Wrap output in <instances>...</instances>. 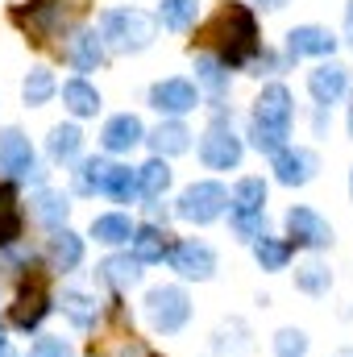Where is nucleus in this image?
Masks as SVG:
<instances>
[{"label":"nucleus","mask_w":353,"mask_h":357,"mask_svg":"<svg viewBox=\"0 0 353 357\" xmlns=\"http://www.w3.org/2000/svg\"><path fill=\"white\" fill-rule=\"evenodd\" d=\"M200 46H208L216 54V63L241 67L254 59L258 50V21L246 4H225L204 29H200Z\"/></svg>","instance_id":"obj_1"},{"label":"nucleus","mask_w":353,"mask_h":357,"mask_svg":"<svg viewBox=\"0 0 353 357\" xmlns=\"http://www.w3.org/2000/svg\"><path fill=\"white\" fill-rule=\"evenodd\" d=\"M287 129H291V91L283 84H270L254 108V146L266 154H278Z\"/></svg>","instance_id":"obj_2"},{"label":"nucleus","mask_w":353,"mask_h":357,"mask_svg":"<svg viewBox=\"0 0 353 357\" xmlns=\"http://www.w3.org/2000/svg\"><path fill=\"white\" fill-rule=\"evenodd\" d=\"M104 38L117 50H146L154 42V21L137 8H117L104 17Z\"/></svg>","instance_id":"obj_3"},{"label":"nucleus","mask_w":353,"mask_h":357,"mask_svg":"<svg viewBox=\"0 0 353 357\" xmlns=\"http://www.w3.org/2000/svg\"><path fill=\"white\" fill-rule=\"evenodd\" d=\"M146 312H150V324L158 333H179L187 324V316H191V299L179 287H158V291H150Z\"/></svg>","instance_id":"obj_4"},{"label":"nucleus","mask_w":353,"mask_h":357,"mask_svg":"<svg viewBox=\"0 0 353 357\" xmlns=\"http://www.w3.org/2000/svg\"><path fill=\"white\" fill-rule=\"evenodd\" d=\"M229 204V191L220 183H191L183 195H179V216L183 220H195V225H208L225 212Z\"/></svg>","instance_id":"obj_5"},{"label":"nucleus","mask_w":353,"mask_h":357,"mask_svg":"<svg viewBox=\"0 0 353 357\" xmlns=\"http://www.w3.org/2000/svg\"><path fill=\"white\" fill-rule=\"evenodd\" d=\"M200 158H204L212 171H229V167H237V162H241V137H237L225 121H216V125L204 133Z\"/></svg>","instance_id":"obj_6"},{"label":"nucleus","mask_w":353,"mask_h":357,"mask_svg":"<svg viewBox=\"0 0 353 357\" xmlns=\"http://www.w3.org/2000/svg\"><path fill=\"white\" fill-rule=\"evenodd\" d=\"M67 4H71V0H33L29 13H17V25H25L33 42H46V38L67 21Z\"/></svg>","instance_id":"obj_7"},{"label":"nucleus","mask_w":353,"mask_h":357,"mask_svg":"<svg viewBox=\"0 0 353 357\" xmlns=\"http://www.w3.org/2000/svg\"><path fill=\"white\" fill-rule=\"evenodd\" d=\"M46 312H50V303H46V278H38V274H33V278L17 291V303H13V324H17V328H38Z\"/></svg>","instance_id":"obj_8"},{"label":"nucleus","mask_w":353,"mask_h":357,"mask_svg":"<svg viewBox=\"0 0 353 357\" xmlns=\"http://www.w3.org/2000/svg\"><path fill=\"white\" fill-rule=\"evenodd\" d=\"M287 233L295 237V245H308V250H324L333 241V229L312 208H291L287 212Z\"/></svg>","instance_id":"obj_9"},{"label":"nucleus","mask_w":353,"mask_h":357,"mask_svg":"<svg viewBox=\"0 0 353 357\" xmlns=\"http://www.w3.org/2000/svg\"><path fill=\"white\" fill-rule=\"evenodd\" d=\"M0 171L8 178H21L33 171V150L21 129H0Z\"/></svg>","instance_id":"obj_10"},{"label":"nucleus","mask_w":353,"mask_h":357,"mask_svg":"<svg viewBox=\"0 0 353 357\" xmlns=\"http://www.w3.org/2000/svg\"><path fill=\"white\" fill-rule=\"evenodd\" d=\"M195 100H200V91H195V84H187V79H163V84H154V91H150V104L158 112H167V116L191 112Z\"/></svg>","instance_id":"obj_11"},{"label":"nucleus","mask_w":353,"mask_h":357,"mask_svg":"<svg viewBox=\"0 0 353 357\" xmlns=\"http://www.w3.org/2000/svg\"><path fill=\"white\" fill-rule=\"evenodd\" d=\"M171 266H175L183 278H212L216 254H212L204 241H183V245L171 250Z\"/></svg>","instance_id":"obj_12"},{"label":"nucleus","mask_w":353,"mask_h":357,"mask_svg":"<svg viewBox=\"0 0 353 357\" xmlns=\"http://www.w3.org/2000/svg\"><path fill=\"white\" fill-rule=\"evenodd\" d=\"M274 175L278 183H287V187H303L308 178L316 175V154L312 150H278L274 154Z\"/></svg>","instance_id":"obj_13"},{"label":"nucleus","mask_w":353,"mask_h":357,"mask_svg":"<svg viewBox=\"0 0 353 357\" xmlns=\"http://www.w3.org/2000/svg\"><path fill=\"white\" fill-rule=\"evenodd\" d=\"M333 46H337V38H333L329 29H320V25H299V29L287 33V50H291L295 59H308V54H333Z\"/></svg>","instance_id":"obj_14"},{"label":"nucleus","mask_w":353,"mask_h":357,"mask_svg":"<svg viewBox=\"0 0 353 357\" xmlns=\"http://www.w3.org/2000/svg\"><path fill=\"white\" fill-rule=\"evenodd\" d=\"M100 142H104V150H112V154H121V150H133V146L142 142V121H137L133 112H121V116H112V121L104 125Z\"/></svg>","instance_id":"obj_15"},{"label":"nucleus","mask_w":353,"mask_h":357,"mask_svg":"<svg viewBox=\"0 0 353 357\" xmlns=\"http://www.w3.org/2000/svg\"><path fill=\"white\" fill-rule=\"evenodd\" d=\"M308 88H312V96H316L320 104H333L337 96H345V88H350V75H345V67L324 63V67H316V71L308 75Z\"/></svg>","instance_id":"obj_16"},{"label":"nucleus","mask_w":353,"mask_h":357,"mask_svg":"<svg viewBox=\"0 0 353 357\" xmlns=\"http://www.w3.org/2000/svg\"><path fill=\"white\" fill-rule=\"evenodd\" d=\"M50 258H54L59 270H75L84 262V241H80L71 229H59V233L50 237Z\"/></svg>","instance_id":"obj_17"},{"label":"nucleus","mask_w":353,"mask_h":357,"mask_svg":"<svg viewBox=\"0 0 353 357\" xmlns=\"http://www.w3.org/2000/svg\"><path fill=\"white\" fill-rule=\"evenodd\" d=\"M21 237V208H17V191L8 183H0V245H13Z\"/></svg>","instance_id":"obj_18"},{"label":"nucleus","mask_w":353,"mask_h":357,"mask_svg":"<svg viewBox=\"0 0 353 357\" xmlns=\"http://www.w3.org/2000/svg\"><path fill=\"white\" fill-rule=\"evenodd\" d=\"M266 204V187L262 178H241L233 191V216H262Z\"/></svg>","instance_id":"obj_19"},{"label":"nucleus","mask_w":353,"mask_h":357,"mask_svg":"<svg viewBox=\"0 0 353 357\" xmlns=\"http://www.w3.org/2000/svg\"><path fill=\"white\" fill-rule=\"evenodd\" d=\"M63 104L75 116H91L100 108V96H96V88H91L88 79H71V84H63Z\"/></svg>","instance_id":"obj_20"},{"label":"nucleus","mask_w":353,"mask_h":357,"mask_svg":"<svg viewBox=\"0 0 353 357\" xmlns=\"http://www.w3.org/2000/svg\"><path fill=\"white\" fill-rule=\"evenodd\" d=\"M187 137H191V133H187L179 121H167V125H158V129H154L150 146H154V154H158V158H167V154H183V150H187Z\"/></svg>","instance_id":"obj_21"},{"label":"nucleus","mask_w":353,"mask_h":357,"mask_svg":"<svg viewBox=\"0 0 353 357\" xmlns=\"http://www.w3.org/2000/svg\"><path fill=\"white\" fill-rule=\"evenodd\" d=\"M100 191L125 204V199H133V195H137V175H133L129 167H112V162H108V171H104V183H100Z\"/></svg>","instance_id":"obj_22"},{"label":"nucleus","mask_w":353,"mask_h":357,"mask_svg":"<svg viewBox=\"0 0 353 357\" xmlns=\"http://www.w3.org/2000/svg\"><path fill=\"white\" fill-rule=\"evenodd\" d=\"M71 63H75L80 71H96V67L104 63V42H100L91 29H84V33L75 38V46H71Z\"/></svg>","instance_id":"obj_23"},{"label":"nucleus","mask_w":353,"mask_h":357,"mask_svg":"<svg viewBox=\"0 0 353 357\" xmlns=\"http://www.w3.org/2000/svg\"><path fill=\"white\" fill-rule=\"evenodd\" d=\"M167 187H171V171H167L163 158H154V162H146V167L137 171V191H142L146 199H158Z\"/></svg>","instance_id":"obj_24"},{"label":"nucleus","mask_w":353,"mask_h":357,"mask_svg":"<svg viewBox=\"0 0 353 357\" xmlns=\"http://www.w3.org/2000/svg\"><path fill=\"white\" fill-rule=\"evenodd\" d=\"M91 237L96 241H104V245H121V241H129L133 237V225H129V216H100L96 225H91Z\"/></svg>","instance_id":"obj_25"},{"label":"nucleus","mask_w":353,"mask_h":357,"mask_svg":"<svg viewBox=\"0 0 353 357\" xmlns=\"http://www.w3.org/2000/svg\"><path fill=\"white\" fill-rule=\"evenodd\" d=\"M80 146H84V133L75 125H59L50 133V158H59V162H71L80 154Z\"/></svg>","instance_id":"obj_26"},{"label":"nucleus","mask_w":353,"mask_h":357,"mask_svg":"<svg viewBox=\"0 0 353 357\" xmlns=\"http://www.w3.org/2000/svg\"><path fill=\"white\" fill-rule=\"evenodd\" d=\"M163 250L167 245H163V233L158 229H150V225L146 229H133V258L137 262H163Z\"/></svg>","instance_id":"obj_27"},{"label":"nucleus","mask_w":353,"mask_h":357,"mask_svg":"<svg viewBox=\"0 0 353 357\" xmlns=\"http://www.w3.org/2000/svg\"><path fill=\"white\" fill-rule=\"evenodd\" d=\"M200 0H163V25L167 29H191Z\"/></svg>","instance_id":"obj_28"},{"label":"nucleus","mask_w":353,"mask_h":357,"mask_svg":"<svg viewBox=\"0 0 353 357\" xmlns=\"http://www.w3.org/2000/svg\"><path fill=\"white\" fill-rule=\"evenodd\" d=\"M142 262H137V258H108V262H104V278H108V282H112V287H133V282H137V274H142Z\"/></svg>","instance_id":"obj_29"},{"label":"nucleus","mask_w":353,"mask_h":357,"mask_svg":"<svg viewBox=\"0 0 353 357\" xmlns=\"http://www.w3.org/2000/svg\"><path fill=\"white\" fill-rule=\"evenodd\" d=\"M195 75H200V84L212 91L216 100L225 96V71H220V63H216L212 54H200V59H195Z\"/></svg>","instance_id":"obj_30"},{"label":"nucleus","mask_w":353,"mask_h":357,"mask_svg":"<svg viewBox=\"0 0 353 357\" xmlns=\"http://www.w3.org/2000/svg\"><path fill=\"white\" fill-rule=\"evenodd\" d=\"M63 312H67L71 324H80V328H88L91 320H96V303H91L88 295H80V291H67V295H63Z\"/></svg>","instance_id":"obj_31"},{"label":"nucleus","mask_w":353,"mask_h":357,"mask_svg":"<svg viewBox=\"0 0 353 357\" xmlns=\"http://www.w3.org/2000/svg\"><path fill=\"white\" fill-rule=\"evenodd\" d=\"M254 254H258L262 270H283L287 258H291V250H287L283 241H270V237H258V241H254Z\"/></svg>","instance_id":"obj_32"},{"label":"nucleus","mask_w":353,"mask_h":357,"mask_svg":"<svg viewBox=\"0 0 353 357\" xmlns=\"http://www.w3.org/2000/svg\"><path fill=\"white\" fill-rule=\"evenodd\" d=\"M295 287H299V291H308V295L329 291V266H320V262L299 266V270H295Z\"/></svg>","instance_id":"obj_33"},{"label":"nucleus","mask_w":353,"mask_h":357,"mask_svg":"<svg viewBox=\"0 0 353 357\" xmlns=\"http://www.w3.org/2000/svg\"><path fill=\"white\" fill-rule=\"evenodd\" d=\"M50 96H54L50 71H29V79H25V104H46Z\"/></svg>","instance_id":"obj_34"},{"label":"nucleus","mask_w":353,"mask_h":357,"mask_svg":"<svg viewBox=\"0 0 353 357\" xmlns=\"http://www.w3.org/2000/svg\"><path fill=\"white\" fill-rule=\"evenodd\" d=\"M67 208H71V204H67L63 195H54V191H42V195H38V216H42L46 225L67 220Z\"/></svg>","instance_id":"obj_35"},{"label":"nucleus","mask_w":353,"mask_h":357,"mask_svg":"<svg viewBox=\"0 0 353 357\" xmlns=\"http://www.w3.org/2000/svg\"><path fill=\"white\" fill-rule=\"evenodd\" d=\"M104 171H108V162H100V158H88V162L80 167V175H75V187H80V191H100V183H104Z\"/></svg>","instance_id":"obj_36"},{"label":"nucleus","mask_w":353,"mask_h":357,"mask_svg":"<svg viewBox=\"0 0 353 357\" xmlns=\"http://www.w3.org/2000/svg\"><path fill=\"white\" fill-rule=\"evenodd\" d=\"M29 357H71V345H67L63 337H42V341L29 349Z\"/></svg>","instance_id":"obj_37"},{"label":"nucleus","mask_w":353,"mask_h":357,"mask_svg":"<svg viewBox=\"0 0 353 357\" xmlns=\"http://www.w3.org/2000/svg\"><path fill=\"white\" fill-rule=\"evenodd\" d=\"M303 349H308V337H303V333H295V328L278 333V354L283 357H299Z\"/></svg>","instance_id":"obj_38"},{"label":"nucleus","mask_w":353,"mask_h":357,"mask_svg":"<svg viewBox=\"0 0 353 357\" xmlns=\"http://www.w3.org/2000/svg\"><path fill=\"white\" fill-rule=\"evenodd\" d=\"M345 29H350V42H353V0H350V8H345Z\"/></svg>","instance_id":"obj_39"},{"label":"nucleus","mask_w":353,"mask_h":357,"mask_svg":"<svg viewBox=\"0 0 353 357\" xmlns=\"http://www.w3.org/2000/svg\"><path fill=\"white\" fill-rule=\"evenodd\" d=\"M266 8H283V4H287V0H262Z\"/></svg>","instance_id":"obj_40"},{"label":"nucleus","mask_w":353,"mask_h":357,"mask_svg":"<svg viewBox=\"0 0 353 357\" xmlns=\"http://www.w3.org/2000/svg\"><path fill=\"white\" fill-rule=\"evenodd\" d=\"M350 133H353V112H350Z\"/></svg>","instance_id":"obj_41"},{"label":"nucleus","mask_w":353,"mask_h":357,"mask_svg":"<svg viewBox=\"0 0 353 357\" xmlns=\"http://www.w3.org/2000/svg\"><path fill=\"white\" fill-rule=\"evenodd\" d=\"M0 349H4V333H0Z\"/></svg>","instance_id":"obj_42"}]
</instances>
